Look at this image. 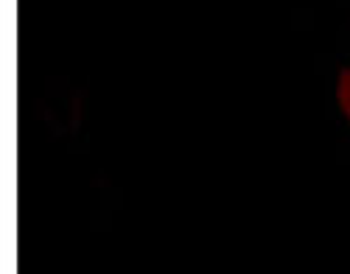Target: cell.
<instances>
[{
    "mask_svg": "<svg viewBox=\"0 0 350 274\" xmlns=\"http://www.w3.org/2000/svg\"><path fill=\"white\" fill-rule=\"evenodd\" d=\"M336 101H339V109L342 115L347 118V124H350V65L342 70L339 76V84H336Z\"/></svg>",
    "mask_w": 350,
    "mask_h": 274,
    "instance_id": "cell-1",
    "label": "cell"
}]
</instances>
